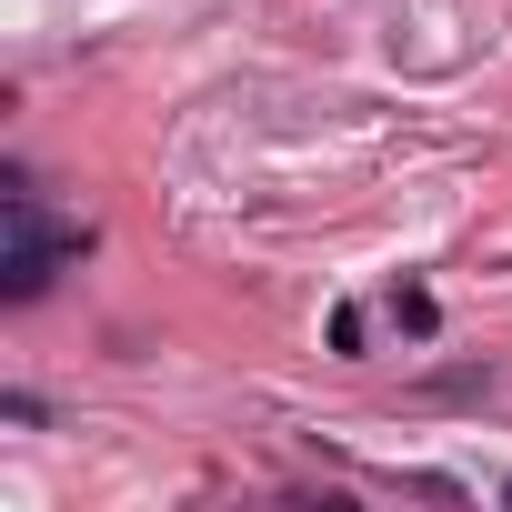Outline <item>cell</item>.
<instances>
[{
  "mask_svg": "<svg viewBox=\"0 0 512 512\" xmlns=\"http://www.w3.org/2000/svg\"><path fill=\"white\" fill-rule=\"evenodd\" d=\"M392 322H402V332H432L442 312H432V292H392Z\"/></svg>",
  "mask_w": 512,
  "mask_h": 512,
  "instance_id": "2",
  "label": "cell"
},
{
  "mask_svg": "<svg viewBox=\"0 0 512 512\" xmlns=\"http://www.w3.org/2000/svg\"><path fill=\"white\" fill-rule=\"evenodd\" d=\"M71 251H81V231H51V221H41V201L11 181V251H0V292H11V302H41V292H51V272L71 262Z\"/></svg>",
  "mask_w": 512,
  "mask_h": 512,
  "instance_id": "1",
  "label": "cell"
}]
</instances>
